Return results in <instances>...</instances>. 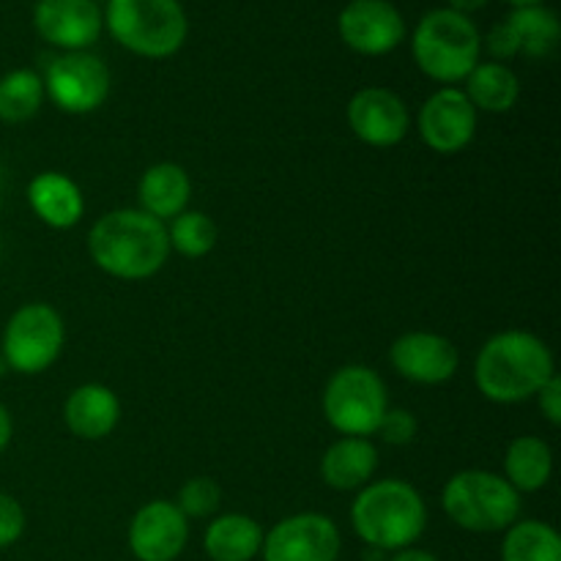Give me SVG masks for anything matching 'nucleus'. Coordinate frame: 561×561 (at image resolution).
<instances>
[{
	"label": "nucleus",
	"instance_id": "f257e3e1",
	"mask_svg": "<svg viewBox=\"0 0 561 561\" xmlns=\"http://www.w3.org/2000/svg\"><path fill=\"white\" fill-rule=\"evenodd\" d=\"M91 261L118 279H148L168 263L170 239L164 222L140 208H118L88 230Z\"/></svg>",
	"mask_w": 561,
	"mask_h": 561
},
{
	"label": "nucleus",
	"instance_id": "f03ea898",
	"mask_svg": "<svg viewBox=\"0 0 561 561\" xmlns=\"http://www.w3.org/2000/svg\"><path fill=\"white\" fill-rule=\"evenodd\" d=\"M557 376L553 354L537 334L499 332L477 354V389L493 403H520L540 392L548 378Z\"/></svg>",
	"mask_w": 561,
	"mask_h": 561
},
{
	"label": "nucleus",
	"instance_id": "7ed1b4c3",
	"mask_svg": "<svg viewBox=\"0 0 561 561\" xmlns=\"http://www.w3.org/2000/svg\"><path fill=\"white\" fill-rule=\"evenodd\" d=\"M351 524L373 551H403L427 526L425 499L403 480L367 482L351 504Z\"/></svg>",
	"mask_w": 561,
	"mask_h": 561
},
{
	"label": "nucleus",
	"instance_id": "20e7f679",
	"mask_svg": "<svg viewBox=\"0 0 561 561\" xmlns=\"http://www.w3.org/2000/svg\"><path fill=\"white\" fill-rule=\"evenodd\" d=\"M102 20L121 47L153 60L179 53L190 33L179 0H107Z\"/></svg>",
	"mask_w": 561,
	"mask_h": 561
},
{
	"label": "nucleus",
	"instance_id": "39448f33",
	"mask_svg": "<svg viewBox=\"0 0 561 561\" xmlns=\"http://www.w3.org/2000/svg\"><path fill=\"white\" fill-rule=\"evenodd\" d=\"M411 49L422 75L444 85H455L480 64L482 38L471 16L453 9H436L420 20Z\"/></svg>",
	"mask_w": 561,
	"mask_h": 561
},
{
	"label": "nucleus",
	"instance_id": "423d86ee",
	"mask_svg": "<svg viewBox=\"0 0 561 561\" xmlns=\"http://www.w3.org/2000/svg\"><path fill=\"white\" fill-rule=\"evenodd\" d=\"M442 507L455 526L474 535L507 531L518 524L520 493L485 469H466L449 477L442 493Z\"/></svg>",
	"mask_w": 561,
	"mask_h": 561
},
{
	"label": "nucleus",
	"instance_id": "0eeeda50",
	"mask_svg": "<svg viewBox=\"0 0 561 561\" xmlns=\"http://www.w3.org/2000/svg\"><path fill=\"white\" fill-rule=\"evenodd\" d=\"M323 416L340 436H376L389 411L387 383L373 367L345 365L323 389Z\"/></svg>",
	"mask_w": 561,
	"mask_h": 561
},
{
	"label": "nucleus",
	"instance_id": "6e6552de",
	"mask_svg": "<svg viewBox=\"0 0 561 561\" xmlns=\"http://www.w3.org/2000/svg\"><path fill=\"white\" fill-rule=\"evenodd\" d=\"M64 340L66 329L58 310L44 301H31V305H22L5 323L0 354L9 370L38 376L58 362Z\"/></svg>",
	"mask_w": 561,
	"mask_h": 561
},
{
	"label": "nucleus",
	"instance_id": "1a4fd4ad",
	"mask_svg": "<svg viewBox=\"0 0 561 561\" xmlns=\"http://www.w3.org/2000/svg\"><path fill=\"white\" fill-rule=\"evenodd\" d=\"M44 96L69 115H88L110 96V69L91 53H66L44 75Z\"/></svg>",
	"mask_w": 561,
	"mask_h": 561
},
{
	"label": "nucleus",
	"instance_id": "9d476101",
	"mask_svg": "<svg viewBox=\"0 0 561 561\" xmlns=\"http://www.w3.org/2000/svg\"><path fill=\"white\" fill-rule=\"evenodd\" d=\"M340 529L321 513H299L263 535V561H337Z\"/></svg>",
	"mask_w": 561,
	"mask_h": 561
},
{
	"label": "nucleus",
	"instance_id": "9b49d317",
	"mask_svg": "<svg viewBox=\"0 0 561 561\" xmlns=\"http://www.w3.org/2000/svg\"><path fill=\"white\" fill-rule=\"evenodd\" d=\"M337 31L354 53L387 55L405 38V22L389 0H351L340 11Z\"/></svg>",
	"mask_w": 561,
	"mask_h": 561
},
{
	"label": "nucleus",
	"instance_id": "f8f14e48",
	"mask_svg": "<svg viewBox=\"0 0 561 561\" xmlns=\"http://www.w3.org/2000/svg\"><path fill=\"white\" fill-rule=\"evenodd\" d=\"M348 126L365 146L392 148L409 135L411 115L398 93L381 85H370L351 96Z\"/></svg>",
	"mask_w": 561,
	"mask_h": 561
},
{
	"label": "nucleus",
	"instance_id": "ddd939ff",
	"mask_svg": "<svg viewBox=\"0 0 561 561\" xmlns=\"http://www.w3.org/2000/svg\"><path fill=\"white\" fill-rule=\"evenodd\" d=\"M477 110L460 88H442L420 110V137L431 151L458 153L474 140Z\"/></svg>",
	"mask_w": 561,
	"mask_h": 561
},
{
	"label": "nucleus",
	"instance_id": "4468645a",
	"mask_svg": "<svg viewBox=\"0 0 561 561\" xmlns=\"http://www.w3.org/2000/svg\"><path fill=\"white\" fill-rule=\"evenodd\" d=\"M190 540V518L175 502L142 504L129 524V548L140 561H175Z\"/></svg>",
	"mask_w": 561,
	"mask_h": 561
},
{
	"label": "nucleus",
	"instance_id": "2eb2a0df",
	"mask_svg": "<svg viewBox=\"0 0 561 561\" xmlns=\"http://www.w3.org/2000/svg\"><path fill=\"white\" fill-rule=\"evenodd\" d=\"M102 9L96 0H38L33 27L53 47L82 53L102 36Z\"/></svg>",
	"mask_w": 561,
	"mask_h": 561
},
{
	"label": "nucleus",
	"instance_id": "dca6fc26",
	"mask_svg": "<svg viewBox=\"0 0 561 561\" xmlns=\"http://www.w3.org/2000/svg\"><path fill=\"white\" fill-rule=\"evenodd\" d=\"M389 359L400 376L425 387L449 381L460 365V354L453 340L433 332L400 334L389 348Z\"/></svg>",
	"mask_w": 561,
	"mask_h": 561
},
{
	"label": "nucleus",
	"instance_id": "f3484780",
	"mask_svg": "<svg viewBox=\"0 0 561 561\" xmlns=\"http://www.w3.org/2000/svg\"><path fill=\"white\" fill-rule=\"evenodd\" d=\"M64 420L71 436L82 438V442L107 438L121 420L118 394L104 383H82L66 398Z\"/></svg>",
	"mask_w": 561,
	"mask_h": 561
},
{
	"label": "nucleus",
	"instance_id": "a211bd4d",
	"mask_svg": "<svg viewBox=\"0 0 561 561\" xmlns=\"http://www.w3.org/2000/svg\"><path fill=\"white\" fill-rule=\"evenodd\" d=\"M27 203H31L33 214L55 230L75 228L80 222L82 211H85L80 186L69 175L55 173V170L38 173L27 184Z\"/></svg>",
	"mask_w": 561,
	"mask_h": 561
},
{
	"label": "nucleus",
	"instance_id": "6ab92c4d",
	"mask_svg": "<svg viewBox=\"0 0 561 561\" xmlns=\"http://www.w3.org/2000/svg\"><path fill=\"white\" fill-rule=\"evenodd\" d=\"M378 469V449L370 438L343 436L323 453L321 480L334 491H359Z\"/></svg>",
	"mask_w": 561,
	"mask_h": 561
},
{
	"label": "nucleus",
	"instance_id": "aec40b11",
	"mask_svg": "<svg viewBox=\"0 0 561 561\" xmlns=\"http://www.w3.org/2000/svg\"><path fill=\"white\" fill-rule=\"evenodd\" d=\"M190 173L175 162L151 164V168L140 175V184H137L140 211L151 214L159 222H168V219H175L179 214H184L186 206H190Z\"/></svg>",
	"mask_w": 561,
	"mask_h": 561
},
{
	"label": "nucleus",
	"instance_id": "412c9836",
	"mask_svg": "<svg viewBox=\"0 0 561 561\" xmlns=\"http://www.w3.org/2000/svg\"><path fill=\"white\" fill-rule=\"evenodd\" d=\"M203 548L211 561H252L263 548V529L250 515H219L206 529Z\"/></svg>",
	"mask_w": 561,
	"mask_h": 561
},
{
	"label": "nucleus",
	"instance_id": "4be33fe9",
	"mask_svg": "<svg viewBox=\"0 0 561 561\" xmlns=\"http://www.w3.org/2000/svg\"><path fill=\"white\" fill-rule=\"evenodd\" d=\"M553 455L540 436H518L504 455V480L518 493L542 491L551 480Z\"/></svg>",
	"mask_w": 561,
	"mask_h": 561
},
{
	"label": "nucleus",
	"instance_id": "5701e85b",
	"mask_svg": "<svg viewBox=\"0 0 561 561\" xmlns=\"http://www.w3.org/2000/svg\"><path fill=\"white\" fill-rule=\"evenodd\" d=\"M466 96L474 104L477 113H510L520 96V82L510 66L477 64L471 75L466 77Z\"/></svg>",
	"mask_w": 561,
	"mask_h": 561
},
{
	"label": "nucleus",
	"instance_id": "b1692460",
	"mask_svg": "<svg viewBox=\"0 0 561 561\" xmlns=\"http://www.w3.org/2000/svg\"><path fill=\"white\" fill-rule=\"evenodd\" d=\"M510 27L518 42V53L529 55V58H548L553 49L559 47L561 25L551 9L546 5H520L507 16Z\"/></svg>",
	"mask_w": 561,
	"mask_h": 561
},
{
	"label": "nucleus",
	"instance_id": "393cba45",
	"mask_svg": "<svg viewBox=\"0 0 561 561\" xmlns=\"http://www.w3.org/2000/svg\"><path fill=\"white\" fill-rule=\"evenodd\" d=\"M502 561H561L557 529L542 520L513 524L502 542Z\"/></svg>",
	"mask_w": 561,
	"mask_h": 561
},
{
	"label": "nucleus",
	"instance_id": "a878e982",
	"mask_svg": "<svg viewBox=\"0 0 561 561\" xmlns=\"http://www.w3.org/2000/svg\"><path fill=\"white\" fill-rule=\"evenodd\" d=\"M44 82L33 69H14L0 77V121L25 124L42 110Z\"/></svg>",
	"mask_w": 561,
	"mask_h": 561
},
{
	"label": "nucleus",
	"instance_id": "bb28decb",
	"mask_svg": "<svg viewBox=\"0 0 561 561\" xmlns=\"http://www.w3.org/2000/svg\"><path fill=\"white\" fill-rule=\"evenodd\" d=\"M170 250L181 252L184 257H203L214 250L217 244V225L211 222V217L203 211H190L179 214L175 219H170L168 228Z\"/></svg>",
	"mask_w": 561,
	"mask_h": 561
},
{
	"label": "nucleus",
	"instance_id": "cd10ccee",
	"mask_svg": "<svg viewBox=\"0 0 561 561\" xmlns=\"http://www.w3.org/2000/svg\"><path fill=\"white\" fill-rule=\"evenodd\" d=\"M222 504V491H219L217 480L211 477H195L181 485L175 507L186 515V518H208Z\"/></svg>",
	"mask_w": 561,
	"mask_h": 561
},
{
	"label": "nucleus",
	"instance_id": "c85d7f7f",
	"mask_svg": "<svg viewBox=\"0 0 561 561\" xmlns=\"http://www.w3.org/2000/svg\"><path fill=\"white\" fill-rule=\"evenodd\" d=\"M416 416L405 409H389L383 414L381 427H378V436L383 438L392 447H405V444L414 442L416 436Z\"/></svg>",
	"mask_w": 561,
	"mask_h": 561
},
{
	"label": "nucleus",
	"instance_id": "c756f323",
	"mask_svg": "<svg viewBox=\"0 0 561 561\" xmlns=\"http://www.w3.org/2000/svg\"><path fill=\"white\" fill-rule=\"evenodd\" d=\"M25 531V510L9 493H0V548L14 546Z\"/></svg>",
	"mask_w": 561,
	"mask_h": 561
},
{
	"label": "nucleus",
	"instance_id": "7c9ffc66",
	"mask_svg": "<svg viewBox=\"0 0 561 561\" xmlns=\"http://www.w3.org/2000/svg\"><path fill=\"white\" fill-rule=\"evenodd\" d=\"M485 49L496 60H510L518 55V42H515V33L507 22H499V25L491 27L485 38Z\"/></svg>",
	"mask_w": 561,
	"mask_h": 561
},
{
	"label": "nucleus",
	"instance_id": "2f4dec72",
	"mask_svg": "<svg viewBox=\"0 0 561 561\" xmlns=\"http://www.w3.org/2000/svg\"><path fill=\"white\" fill-rule=\"evenodd\" d=\"M535 398L537 403H540L542 416H546L553 427L561 425V378H548V383L535 394Z\"/></svg>",
	"mask_w": 561,
	"mask_h": 561
},
{
	"label": "nucleus",
	"instance_id": "473e14b6",
	"mask_svg": "<svg viewBox=\"0 0 561 561\" xmlns=\"http://www.w3.org/2000/svg\"><path fill=\"white\" fill-rule=\"evenodd\" d=\"M11 436H14V422H11L9 409H5V405L0 403V453H3V449L9 447Z\"/></svg>",
	"mask_w": 561,
	"mask_h": 561
},
{
	"label": "nucleus",
	"instance_id": "72a5a7b5",
	"mask_svg": "<svg viewBox=\"0 0 561 561\" xmlns=\"http://www.w3.org/2000/svg\"><path fill=\"white\" fill-rule=\"evenodd\" d=\"M392 561H438V559L433 557V553L420 551V548H403V551L394 553Z\"/></svg>",
	"mask_w": 561,
	"mask_h": 561
},
{
	"label": "nucleus",
	"instance_id": "f704fd0d",
	"mask_svg": "<svg viewBox=\"0 0 561 561\" xmlns=\"http://www.w3.org/2000/svg\"><path fill=\"white\" fill-rule=\"evenodd\" d=\"M485 5H488V0H449V9L458 11V14H466V16H469L471 11L485 9Z\"/></svg>",
	"mask_w": 561,
	"mask_h": 561
},
{
	"label": "nucleus",
	"instance_id": "c9c22d12",
	"mask_svg": "<svg viewBox=\"0 0 561 561\" xmlns=\"http://www.w3.org/2000/svg\"><path fill=\"white\" fill-rule=\"evenodd\" d=\"M507 3H513L515 9H520V5H540L542 0H507Z\"/></svg>",
	"mask_w": 561,
	"mask_h": 561
},
{
	"label": "nucleus",
	"instance_id": "e433bc0d",
	"mask_svg": "<svg viewBox=\"0 0 561 561\" xmlns=\"http://www.w3.org/2000/svg\"><path fill=\"white\" fill-rule=\"evenodd\" d=\"M5 373H9V365H5L3 354H0V378H3V376H5Z\"/></svg>",
	"mask_w": 561,
	"mask_h": 561
},
{
	"label": "nucleus",
	"instance_id": "4c0bfd02",
	"mask_svg": "<svg viewBox=\"0 0 561 561\" xmlns=\"http://www.w3.org/2000/svg\"><path fill=\"white\" fill-rule=\"evenodd\" d=\"M0 208H3V197H0Z\"/></svg>",
	"mask_w": 561,
	"mask_h": 561
}]
</instances>
